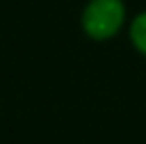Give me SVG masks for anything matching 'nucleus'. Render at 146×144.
Masks as SVG:
<instances>
[{"label": "nucleus", "mask_w": 146, "mask_h": 144, "mask_svg": "<svg viewBox=\"0 0 146 144\" xmlns=\"http://www.w3.org/2000/svg\"><path fill=\"white\" fill-rule=\"evenodd\" d=\"M125 2L123 0H89L80 15L83 32L91 40H110L125 26Z\"/></svg>", "instance_id": "f257e3e1"}, {"label": "nucleus", "mask_w": 146, "mask_h": 144, "mask_svg": "<svg viewBox=\"0 0 146 144\" xmlns=\"http://www.w3.org/2000/svg\"><path fill=\"white\" fill-rule=\"evenodd\" d=\"M129 38H131L135 51L146 57V11L138 13L133 17L131 26H129Z\"/></svg>", "instance_id": "f03ea898"}]
</instances>
